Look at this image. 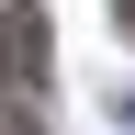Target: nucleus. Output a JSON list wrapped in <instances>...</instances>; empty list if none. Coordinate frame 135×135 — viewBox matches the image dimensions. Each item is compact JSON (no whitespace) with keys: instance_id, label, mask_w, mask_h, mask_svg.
<instances>
[{"instance_id":"1","label":"nucleus","mask_w":135,"mask_h":135,"mask_svg":"<svg viewBox=\"0 0 135 135\" xmlns=\"http://www.w3.org/2000/svg\"><path fill=\"white\" fill-rule=\"evenodd\" d=\"M45 68V23L34 11H0V79H34Z\"/></svg>"},{"instance_id":"2","label":"nucleus","mask_w":135,"mask_h":135,"mask_svg":"<svg viewBox=\"0 0 135 135\" xmlns=\"http://www.w3.org/2000/svg\"><path fill=\"white\" fill-rule=\"evenodd\" d=\"M113 23H124V34H135V0H113Z\"/></svg>"}]
</instances>
